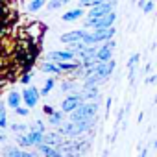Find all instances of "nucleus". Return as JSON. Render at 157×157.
Instances as JSON below:
<instances>
[{
    "label": "nucleus",
    "mask_w": 157,
    "mask_h": 157,
    "mask_svg": "<svg viewBox=\"0 0 157 157\" xmlns=\"http://www.w3.org/2000/svg\"><path fill=\"white\" fill-rule=\"evenodd\" d=\"M98 111V104L94 102H82L72 113H70V120H89V118H94Z\"/></svg>",
    "instance_id": "nucleus-1"
},
{
    "label": "nucleus",
    "mask_w": 157,
    "mask_h": 157,
    "mask_svg": "<svg viewBox=\"0 0 157 157\" xmlns=\"http://www.w3.org/2000/svg\"><path fill=\"white\" fill-rule=\"evenodd\" d=\"M115 19H117V13L115 11H109V13H105L102 17H89L87 22H85V28H93V30L109 28V26H113Z\"/></svg>",
    "instance_id": "nucleus-2"
},
{
    "label": "nucleus",
    "mask_w": 157,
    "mask_h": 157,
    "mask_svg": "<svg viewBox=\"0 0 157 157\" xmlns=\"http://www.w3.org/2000/svg\"><path fill=\"white\" fill-rule=\"evenodd\" d=\"M113 35H115V28H113V26H109V28H100V30H94V32L89 35V39H87L85 43H87V44H96V43H102V41H109Z\"/></svg>",
    "instance_id": "nucleus-3"
},
{
    "label": "nucleus",
    "mask_w": 157,
    "mask_h": 157,
    "mask_svg": "<svg viewBox=\"0 0 157 157\" xmlns=\"http://www.w3.org/2000/svg\"><path fill=\"white\" fill-rule=\"evenodd\" d=\"M89 35H91V33L87 32V28H83V30H72V32L63 33V35L59 37V41L65 43V44H70V43H78V41H87Z\"/></svg>",
    "instance_id": "nucleus-4"
},
{
    "label": "nucleus",
    "mask_w": 157,
    "mask_h": 157,
    "mask_svg": "<svg viewBox=\"0 0 157 157\" xmlns=\"http://www.w3.org/2000/svg\"><path fill=\"white\" fill-rule=\"evenodd\" d=\"M83 102V98L80 96V94H72V96H68V98H65L63 100V104H61V111L63 113H72L78 105H80Z\"/></svg>",
    "instance_id": "nucleus-5"
},
{
    "label": "nucleus",
    "mask_w": 157,
    "mask_h": 157,
    "mask_svg": "<svg viewBox=\"0 0 157 157\" xmlns=\"http://www.w3.org/2000/svg\"><path fill=\"white\" fill-rule=\"evenodd\" d=\"M39 94H41V91H37L35 87H28L22 93V100H24V104L28 107H35L37 102H39Z\"/></svg>",
    "instance_id": "nucleus-6"
},
{
    "label": "nucleus",
    "mask_w": 157,
    "mask_h": 157,
    "mask_svg": "<svg viewBox=\"0 0 157 157\" xmlns=\"http://www.w3.org/2000/svg\"><path fill=\"white\" fill-rule=\"evenodd\" d=\"M74 56H76V52L68 48V50L50 52V54H48V59H50V61H56V63H59V61H72V59H74Z\"/></svg>",
    "instance_id": "nucleus-7"
},
{
    "label": "nucleus",
    "mask_w": 157,
    "mask_h": 157,
    "mask_svg": "<svg viewBox=\"0 0 157 157\" xmlns=\"http://www.w3.org/2000/svg\"><path fill=\"white\" fill-rule=\"evenodd\" d=\"M113 48H115V43H105L102 48H98L96 52V61H109L111 59V54H113Z\"/></svg>",
    "instance_id": "nucleus-8"
},
{
    "label": "nucleus",
    "mask_w": 157,
    "mask_h": 157,
    "mask_svg": "<svg viewBox=\"0 0 157 157\" xmlns=\"http://www.w3.org/2000/svg\"><path fill=\"white\" fill-rule=\"evenodd\" d=\"M35 148H37V151H41V153H44V155H48V157H59V155H61V151H59L56 146H50V144H46V142H41V144H37Z\"/></svg>",
    "instance_id": "nucleus-9"
},
{
    "label": "nucleus",
    "mask_w": 157,
    "mask_h": 157,
    "mask_svg": "<svg viewBox=\"0 0 157 157\" xmlns=\"http://www.w3.org/2000/svg\"><path fill=\"white\" fill-rule=\"evenodd\" d=\"M43 139H44V133L39 131V129H32V131L28 133V142H30V146H37V144H41Z\"/></svg>",
    "instance_id": "nucleus-10"
},
{
    "label": "nucleus",
    "mask_w": 157,
    "mask_h": 157,
    "mask_svg": "<svg viewBox=\"0 0 157 157\" xmlns=\"http://www.w3.org/2000/svg\"><path fill=\"white\" fill-rule=\"evenodd\" d=\"M63 135H67V137H78L80 133H78V128H76V122H68V124H63L61 126V129H59Z\"/></svg>",
    "instance_id": "nucleus-11"
},
{
    "label": "nucleus",
    "mask_w": 157,
    "mask_h": 157,
    "mask_svg": "<svg viewBox=\"0 0 157 157\" xmlns=\"http://www.w3.org/2000/svg\"><path fill=\"white\" fill-rule=\"evenodd\" d=\"M80 17H83V10L82 8H78V10H72V11H67V13H63V21L65 22H72V21H78Z\"/></svg>",
    "instance_id": "nucleus-12"
},
{
    "label": "nucleus",
    "mask_w": 157,
    "mask_h": 157,
    "mask_svg": "<svg viewBox=\"0 0 157 157\" xmlns=\"http://www.w3.org/2000/svg\"><path fill=\"white\" fill-rule=\"evenodd\" d=\"M41 70H43V72H50V74H59V72H61L59 65H57L56 61H50V59L41 65Z\"/></svg>",
    "instance_id": "nucleus-13"
},
{
    "label": "nucleus",
    "mask_w": 157,
    "mask_h": 157,
    "mask_svg": "<svg viewBox=\"0 0 157 157\" xmlns=\"http://www.w3.org/2000/svg\"><path fill=\"white\" fill-rule=\"evenodd\" d=\"M43 142H46V144H50V146H56V148H57V144H61V142H63V139H61V135H59V133H46V135H44V139H43Z\"/></svg>",
    "instance_id": "nucleus-14"
},
{
    "label": "nucleus",
    "mask_w": 157,
    "mask_h": 157,
    "mask_svg": "<svg viewBox=\"0 0 157 157\" xmlns=\"http://www.w3.org/2000/svg\"><path fill=\"white\" fill-rule=\"evenodd\" d=\"M21 94L17 93V91H11L10 94H8V107H11V109H15V107H19L21 105Z\"/></svg>",
    "instance_id": "nucleus-15"
},
{
    "label": "nucleus",
    "mask_w": 157,
    "mask_h": 157,
    "mask_svg": "<svg viewBox=\"0 0 157 157\" xmlns=\"http://www.w3.org/2000/svg\"><path fill=\"white\" fill-rule=\"evenodd\" d=\"M4 153L6 155H11V157H33L32 153H28L24 150H19V148H6Z\"/></svg>",
    "instance_id": "nucleus-16"
},
{
    "label": "nucleus",
    "mask_w": 157,
    "mask_h": 157,
    "mask_svg": "<svg viewBox=\"0 0 157 157\" xmlns=\"http://www.w3.org/2000/svg\"><path fill=\"white\" fill-rule=\"evenodd\" d=\"M48 120H50L52 126H61V122H63V111H61V113H59V111L50 113V115H48Z\"/></svg>",
    "instance_id": "nucleus-17"
},
{
    "label": "nucleus",
    "mask_w": 157,
    "mask_h": 157,
    "mask_svg": "<svg viewBox=\"0 0 157 157\" xmlns=\"http://www.w3.org/2000/svg\"><path fill=\"white\" fill-rule=\"evenodd\" d=\"M137 61H139V54L131 56V59L128 63V67H129V82H133V78H135V65H137Z\"/></svg>",
    "instance_id": "nucleus-18"
},
{
    "label": "nucleus",
    "mask_w": 157,
    "mask_h": 157,
    "mask_svg": "<svg viewBox=\"0 0 157 157\" xmlns=\"http://www.w3.org/2000/svg\"><path fill=\"white\" fill-rule=\"evenodd\" d=\"M68 2H70V0H50V2H48V10H57V8H61V6H65Z\"/></svg>",
    "instance_id": "nucleus-19"
},
{
    "label": "nucleus",
    "mask_w": 157,
    "mask_h": 157,
    "mask_svg": "<svg viewBox=\"0 0 157 157\" xmlns=\"http://www.w3.org/2000/svg\"><path fill=\"white\" fill-rule=\"evenodd\" d=\"M54 85H56V82H54V78H48V80H46V83H44V87H43V91H41V94H48L52 89H54Z\"/></svg>",
    "instance_id": "nucleus-20"
},
{
    "label": "nucleus",
    "mask_w": 157,
    "mask_h": 157,
    "mask_svg": "<svg viewBox=\"0 0 157 157\" xmlns=\"http://www.w3.org/2000/svg\"><path fill=\"white\" fill-rule=\"evenodd\" d=\"M44 2H46V0H32L30 6H28V10L30 11H37V10H41L44 6Z\"/></svg>",
    "instance_id": "nucleus-21"
},
{
    "label": "nucleus",
    "mask_w": 157,
    "mask_h": 157,
    "mask_svg": "<svg viewBox=\"0 0 157 157\" xmlns=\"http://www.w3.org/2000/svg\"><path fill=\"white\" fill-rule=\"evenodd\" d=\"M8 126V118L4 113V104H0V128H6Z\"/></svg>",
    "instance_id": "nucleus-22"
},
{
    "label": "nucleus",
    "mask_w": 157,
    "mask_h": 157,
    "mask_svg": "<svg viewBox=\"0 0 157 157\" xmlns=\"http://www.w3.org/2000/svg\"><path fill=\"white\" fill-rule=\"evenodd\" d=\"M17 144H19L21 148H28V146H30V142H28V135H19V137H17Z\"/></svg>",
    "instance_id": "nucleus-23"
},
{
    "label": "nucleus",
    "mask_w": 157,
    "mask_h": 157,
    "mask_svg": "<svg viewBox=\"0 0 157 157\" xmlns=\"http://www.w3.org/2000/svg\"><path fill=\"white\" fill-rule=\"evenodd\" d=\"M61 89H63L65 93H72V91H76V85H74L72 82H65V83L61 85Z\"/></svg>",
    "instance_id": "nucleus-24"
},
{
    "label": "nucleus",
    "mask_w": 157,
    "mask_h": 157,
    "mask_svg": "<svg viewBox=\"0 0 157 157\" xmlns=\"http://www.w3.org/2000/svg\"><path fill=\"white\" fill-rule=\"evenodd\" d=\"M15 113H17L19 117H26V115L30 113V107H28V105H26V107H21V105H19V107H15Z\"/></svg>",
    "instance_id": "nucleus-25"
},
{
    "label": "nucleus",
    "mask_w": 157,
    "mask_h": 157,
    "mask_svg": "<svg viewBox=\"0 0 157 157\" xmlns=\"http://www.w3.org/2000/svg\"><path fill=\"white\" fill-rule=\"evenodd\" d=\"M26 128H28V126H24V124H13V126H11V129H13V131H17V133H21V131L24 133V131H26Z\"/></svg>",
    "instance_id": "nucleus-26"
},
{
    "label": "nucleus",
    "mask_w": 157,
    "mask_h": 157,
    "mask_svg": "<svg viewBox=\"0 0 157 157\" xmlns=\"http://www.w3.org/2000/svg\"><path fill=\"white\" fill-rule=\"evenodd\" d=\"M151 10H153V0H148L146 6H144V11H146V13H150Z\"/></svg>",
    "instance_id": "nucleus-27"
},
{
    "label": "nucleus",
    "mask_w": 157,
    "mask_h": 157,
    "mask_svg": "<svg viewBox=\"0 0 157 157\" xmlns=\"http://www.w3.org/2000/svg\"><path fill=\"white\" fill-rule=\"evenodd\" d=\"M146 82H148V83H157V76H151V78H148Z\"/></svg>",
    "instance_id": "nucleus-28"
},
{
    "label": "nucleus",
    "mask_w": 157,
    "mask_h": 157,
    "mask_svg": "<svg viewBox=\"0 0 157 157\" xmlns=\"http://www.w3.org/2000/svg\"><path fill=\"white\" fill-rule=\"evenodd\" d=\"M44 113H46V115H50V113H54V109H52L50 105H44Z\"/></svg>",
    "instance_id": "nucleus-29"
},
{
    "label": "nucleus",
    "mask_w": 157,
    "mask_h": 157,
    "mask_svg": "<svg viewBox=\"0 0 157 157\" xmlns=\"http://www.w3.org/2000/svg\"><path fill=\"white\" fill-rule=\"evenodd\" d=\"M146 2H148V0H139V8H140V10H144V6H146Z\"/></svg>",
    "instance_id": "nucleus-30"
},
{
    "label": "nucleus",
    "mask_w": 157,
    "mask_h": 157,
    "mask_svg": "<svg viewBox=\"0 0 157 157\" xmlns=\"http://www.w3.org/2000/svg\"><path fill=\"white\" fill-rule=\"evenodd\" d=\"M28 82H30V74H26V76L22 78V83H28Z\"/></svg>",
    "instance_id": "nucleus-31"
},
{
    "label": "nucleus",
    "mask_w": 157,
    "mask_h": 157,
    "mask_svg": "<svg viewBox=\"0 0 157 157\" xmlns=\"http://www.w3.org/2000/svg\"><path fill=\"white\" fill-rule=\"evenodd\" d=\"M4 139H6V137H4V133L0 131V142H4Z\"/></svg>",
    "instance_id": "nucleus-32"
}]
</instances>
